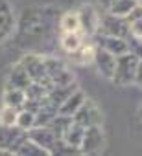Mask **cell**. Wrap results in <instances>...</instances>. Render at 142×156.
<instances>
[{"mask_svg": "<svg viewBox=\"0 0 142 156\" xmlns=\"http://www.w3.org/2000/svg\"><path fill=\"white\" fill-rule=\"evenodd\" d=\"M129 35L142 37V19H136V20H131L129 22Z\"/></svg>", "mask_w": 142, "mask_h": 156, "instance_id": "cell-27", "label": "cell"}, {"mask_svg": "<svg viewBox=\"0 0 142 156\" xmlns=\"http://www.w3.org/2000/svg\"><path fill=\"white\" fill-rule=\"evenodd\" d=\"M22 66L26 68L28 75L32 77V81L43 83V85L52 88V83H50L48 73H46V61L43 57H39V55H26L22 59Z\"/></svg>", "mask_w": 142, "mask_h": 156, "instance_id": "cell-6", "label": "cell"}, {"mask_svg": "<svg viewBox=\"0 0 142 156\" xmlns=\"http://www.w3.org/2000/svg\"><path fill=\"white\" fill-rule=\"evenodd\" d=\"M17 154H21V156H46L48 151H44L43 147H39L33 140L26 138V140L22 141V145L19 147Z\"/></svg>", "mask_w": 142, "mask_h": 156, "instance_id": "cell-21", "label": "cell"}, {"mask_svg": "<svg viewBox=\"0 0 142 156\" xmlns=\"http://www.w3.org/2000/svg\"><path fill=\"white\" fill-rule=\"evenodd\" d=\"M85 42V33L80 31H63V39H61V48L72 55L74 51L80 50V46Z\"/></svg>", "mask_w": 142, "mask_h": 156, "instance_id": "cell-15", "label": "cell"}, {"mask_svg": "<svg viewBox=\"0 0 142 156\" xmlns=\"http://www.w3.org/2000/svg\"><path fill=\"white\" fill-rule=\"evenodd\" d=\"M98 33L100 35H111V37H124L127 39L129 35V22L125 17H118L113 13H105L103 17H100V24H98Z\"/></svg>", "mask_w": 142, "mask_h": 156, "instance_id": "cell-3", "label": "cell"}, {"mask_svg": "<svg viewBox=\"0 0 142 156\" xmlns=\"http://www.w3.org/2000/svg\"><path fill=\"white\" fill-rule=\"evenodd\" d=\"M72 121H74V119L70 118V116H63V114H57V116H55V118H54V119L48 123V127L54 130V134H55L57 138H61V136H63V132L68 129V125L72 123Z\"/></svg>", "mask_w": 142, "mask_h": 156, "instance_id": "cell-23", "label": "cell"}, {"mask_svg": "<svg viewBox=\"0 0 142 156\" xmlns=\"http://www.w3.org/2000/svg\"><path fill=\"white\" fill-rule=\"evenodd\" d=\"M94 39H96V46L107 50L114 57H120V55H124V53L129 51L127 39H124V37H111V35H100V33H96Z\"/></svg>", "mask_w": 142, "mask_h": 156, "instance_id": "cell-10", "label": "cell"}, {"mask_svg": "<svg viewBox=\"0 0 142 156\" xmlns=\"http://www.w3.org/2000/svg\"><path fill=\"white\" fill-rule=\"evenodd\" d=\"M140 116H142V107H140Z\"/></svg>", "mask_w": 142, "mask_h": 156, "instance_id": "cell-32", "label": "cell"}, {"mask_svg": "<svg viewBox=\"0 0 142 156\" xmlns=\"http://www.w3.org/2000/svg\"><path fill=\"white\" fill-rule=\"evenodd\" d=\"M87 98H85V94L81 92V90H74L72 94H70L61 105H59V114H63V116H70L72 118L74 114H76V110L81 107V103L85 101Z\"/></svg>", "mask_w": 142, "mask_h": 156, "instance_id": "cell-14", "label": "cell"}, {"mask_svg": "<svg viewBox=\"0 0 142 156\" xmlns=\"http://www.w3.org/2000/svg\"><path fill=\"white\" fill-rule=\"evenodd\" d=\"M17 127H21L24 130H30L32 127H35V114L26 108H21L19 116H17Z\"/></svg>", "mask_w": 142, "mask_h": 156, "instance_id": "cell-25", "label": "cell"}, {"mask_svg": "<svg viewBox=\"0 0 142 156\" xmlns=\"http://www.w3.org/2000/svg\"><path fill=\"white\" fill-rule=\"evenodd\" d=\"M17 116H19V108L4 105L0 108V125H4V127L17 125Z\"/></svg>", "mask_w": 142, "mask_h": 156, "instance_id": "cell-24", "label": "cell"}, {"mask_svg": "<svg viewBox=\"0 0 142 156\" xmlns=\"http://www.w3.org/2000/svg\"><path fill=\"white\" fill-rule=\"evenodd\" d=\"M135 85L142 87V59H138V64H136V72H135Z\"/></svg>", "mask_w": 142, "mask_h": 156, "instance_id": "cell-29", "label": "cell"}, {"mask_svg": "<svg viewBox=\"0 0 142 156\" xmlns=\"http://www.w3.org/2000/svg\"><path fill=\"white\" fill-rule=\"evenodd\" d=\"M127 19V22H131V20H136V19H142V6L136 2V6L129 11V15L125 17Z\"/></svg>", "mask_w": 142, "mask_h": 156, "instance_id": "cell-28", "label": "cell"}, {"mask_svg": "<svg viewBox=\"0 0 142 156\" xmlns=\"http://www.w3.org/2000/svg\"><path fill=\"white\" fill-rule=\"evenodd\" d=\"M138 39H140V41H142V37H138Z\"/></svg>", "mask_w": 142, "mask_h": 156, "instance_id": "cell-33", "label": "cell"}, {"mask_svg": "<svg viewBox=\"0 0 142 156\" xmlns=\"http://www.w3.org/2000/svg\"><path fill=\"white\" fill-rule=\"evenodd\" d=\"M83 134H85V127L80 125V123H76V121H72V123L68 125V129L63 132L61 140H63L66 145H70V147H74V149L80 151L81 141H83ZM80 152H81V151H80Z\"/></svg>", "mask_w": 142, "mask_h": 156, "instance_id": "cell-13", "label": "cell"}, {"mask_svg": "<svg viewBox=\"0 0 142 156\" xmlns=\"http://www.w3.org/2000/svg\"><path fill=\"white\" fill-rule=\"evenodd\" d=\"M136 2L138 0H114V2L107 8V11L113 13V15H118V17H127L129 11L136 6Z\"/></svg>", "mask_w": 142, "mask_h": 156, "instance_id": "cell-20", "label": "cell"}, {"mask_svg": "<svg viewBox=\"0 0 142 156\" xmlns=\"http://www.w3.org/2000/svg\"><path fill=\"white\" fill-rule=\"evenodd\" d=\"M98 2H100V4H102V6H103L105 9H107V8H109V6H111L113 2H114V0H98Z\"/></svg>", "mask_w": 142, "mask_h": 156, "instance_id": "cell-30", "label": "cell"}, {"mask_svg": "<svg viewBox=\"0 0 142 156\" xmlns=\"http://www.w3.org/2000/svg\"><path fill=\"white\" fill-rule=\"evenodd\" d=\"M94 64L98 68V72L107 77V79H111L113 73H114V66H116V57L113 53H109L107 50L96 46V53H94Z\"/></svg>", "mask_w": 142, "mask_h": 156, "instance_id": "cell-11", "label": "cell"}, {"mask_svg": "<svg viewBox=\"0 0 142 156\" xmlns=\"http://www.w3.org/2000/svg\"><path fill=\"white\" fill-rule=\"evenodd\" d=\"M15 26V17L11 11V6L4 0H0V42L9 37Z\"/></svg>", "mask_w": 142, "mask_h": 156, "instance_id": "cell-12", "label": "cell"}, {"mask_svg": "<svg viewBox=\"0 0 142 156\" xmlns=\"http://www.w3.org/2000/svg\"><path fill=\"white\" fill-rule=\"evenodd\" d=\"M78 15H80V28L85 33V37H91V35L94 37L98 33V24H100V15L96 13V9L85 4L78 9Z\"/></svg>", "mask_w": 142, "mask_h": 156, "instance_id": "cell-9", "label": "cell"}, {"mask_svg": "<svg viewBox=\"0 0 142 156\" xmlns=\"http://www.w3.org/2000/svg\"><path fill=\"white\" fill-rule=\"evenodd\" d=\"M30 83H32V77L28 75V72H26V68L22 66V62H19V64L11 70L6 87H15V88H22V90H24Z\"/></svg>", "mask_w": 142, "mask_h": 156, "instance_id": "cell-16", "label": "cell"}, {"mask_svg": "<svg viewBox=\"0 0 142 156\" xmlns=\"http://www.w3.org/2000/svg\"><path fill=\"white\" fill-rule=\"evenodd\" d=\"M44 61H46V73H48L52 87H63V85L74 83L72 72L66 70L63 61H59V59H44Z\"/></svg>", "mask_w": 142, "mask_h": 156, "instance_id": "cell-5", "label": "cell"}, {"mask_svg": "<svg viewBox=\"0 0 142 156\" xmlns=\"http://www.w3.org/2000/svg\"><path fill=\"white\" fill-rule=\"evenodd\" d=\"M26 101V92L22 88H15V87H6L4 90V105H9V107H15V108H22Z\"/></svg>", "mask_w": 142, "mask_h": 156, "instance_id": "cell-18", "label": "cell"}, {"mask_svg": "<svg viewBox=\"0 0 142 156\" xmlns=\"http://www.w3.org/2000/svg\"><path fill=\"white\" fill-rule=\"evenodd\" d=\"M127 48H129V53H133L135 57L142 59V41L138 37L127 35Z\"/></svg>", "mask_w": 142, "mask_h": 156, "instance_id": "cell-26", "label": "cell"}, {"mask_svg": "<svg viewBox=\"0 0 142 156\" xmlns=\"http://www.w3.org/2000/svg\"><path fill=\"white\" fill-rule=\"evenodd\" d=\"M61 30L63 31H80V15L78 11H66L61 17Z\"/></svg>", "mask_w": 142, "mask_h": 156, "instance_id": "cell-22", "label": "cell"}, {"mask_svg": "<svg viewBox=\"0 0 142 156\" xmlns=\"http://www.w3.org/2000/svg\"><path fill=\"white\" fill-rule=\"evenodd\" d=\"M28 138V130L11 125V127H4L0 125V151L2 152H9V154H17L19 147L22 145V141Z\"/></svg>", "mask_w": 142, "mask_h": 156, "instance_id": "cell-2", "label": "cell"}, {"mask_svg": "<svg viewBox=\"0 0 142 156\" xmlns=\"http://www.w3.org/2000/svg\"><path fill=\"white\" fill-rule=\"evenodd\" d=\"M28 138L33 140L39 147H43L44 151H48V154L54 152V147L57 145L59 138L54 134V130L48 125H35L28 130Z\"/></svg>", "mask_w": 142, "mask_h": 156, "instance_id": "cell-8", "label": "cell"}, {"mask_svg": "<svg viewBox=\"0 0 142 156\" xmlns=\"http://www.w3.org/2000/svg\"><path fill=\"white\" fill-rule=\"evenodd\" d=\"M136 64H138V57H135L133 53H124L120 57H116V66H114V73L111 77V81L116 87H129L135 85V72H136Z\"/></svg>", "mask_w": 142, "mask_h": 156, "instance_id": "cell-1", "label": "cell"}, {"mask_svg": "<svg viewBox=\"0 0 142 156\" xmlns=\"http://www.w3.org/2000/svg\"><path fill=\"white\" fill-rule=\"evenodd\" d=\"M94 53H96V44H87V42H83V44L80 46V50L74 51L72 55H74L76 62H80V64H89V62H94Z\"/></svg>", "mask_w": 142, "mask_h": 156, "instance_id": "cell-19", "label": "cell"}, {"mask_svg": "<svg viewBox=\"0 0 142 156\" xmlns=\"http://www.w3.org/2000/svg\"><path fill=\"white\" fill-rule=\"evenodd\" d=\"M105 147V134L102 130V125H91L85 127V134H83V141L80 151L85 154H96Z\"/></svg>", "mask_w": 142, "mask_h": 156, "instance_id": "cell-4", "label": "cell"}, {"mask_svg": "<svg viewBox=\"0 0 142 156\" xmlns=\"http://www.w3.org/2000/svg\"><path fill=\"white\" fill-rule=\"evenodd\" d=\"M76 90V81L74 83H70V85H63V87H52L50 90H48V101L50 103H54L57 108H59V105L72 94Z\"/></svg>", "mask_w": 142, "mask_h": 156, "instance_id": "cell-17", "label": "cell"}, {"mask_svg": "<svg viewBox=\"0 0 142 156\" xmlns=\"http://www.w3.org/2000/svg\"><path fill=\"white\" fill-rule=\"evenodd\" d=\"M72 119L83 127H91V125H102V110L98 108V105L91 99H85L81 103V107L76 110V114L72 116Z\"/></svg>", "mask_w": 142, "mask_h": 156, "instance_id": "cell-7", "label": "cell"}, {"mask_svg": "<svg viewBox=\"0 0 142 156\" xmlns=\"http://www.w3.org/2000/svg\"><path fill=\"white\" fill-rule=\"evenodd\" d=\"M138 4H140V6H142V0H138Z\"/></svg>", "mask_w": 142, "mask_h": 156, "instance_id": "cell-31", "label": "cell"}]
</instances>
